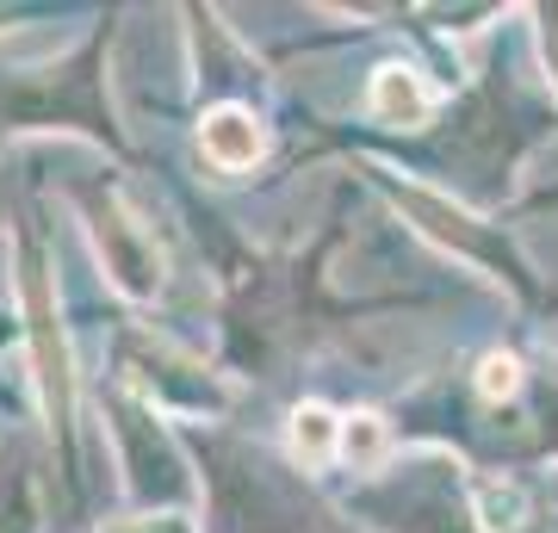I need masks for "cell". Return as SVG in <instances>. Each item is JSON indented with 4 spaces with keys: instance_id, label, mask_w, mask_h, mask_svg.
Instances as JSON below:
<instances>
[{
    "instance_id": "obj_1",
    "label": "cell",
    "mask_w": 558,
    "mask_h": 533,
    "mask_svg": "<svg viewBox=\"0 0 558 533\" xmlns=\"http://www.w3.org/2000/svg\"><path fill=\"white\" fill-rule=\"evenodd\" d=\"M521 20L527 13H502L484 32V57L465 69V81L447 94L440 119L422 137H354L341 124L311 119L317 143L385 161V168H403V174L428 180L440 193L465 198L472 211L502 218V205L515 198L521 161L534 156L546 137H558V94L546 81V69H539L534 32Z\"/></svg>"
},
{
    "instance_id": "obj_2",
    "label": "cell",
    "mask_w": 558,
    "mask_h": 533,
    "mask_svg": "<svg viewBox=\"0 0 558 533\" xmlns=\"http://www.w3.org/2000/svg\"><path fill=\"white\" fill-rule=\"evenodd\" d=\"M124 7H106L62 57L50 62H7L0 69V137L7 149L25 143H87L106 161L137 168V143L124 137L112 106V44H119Z\"/></svg>"
},
{
    "instance_id": "obj_3",
    "label": "cell",
    "mask_w": 558,
    "mask_h": 533,
    "mask_svg": "<svg viewBox=\"0 0 558 533\" xmlns=\"http://www.w3.org/2000/svg\"><path fill=\"white\" fill-rule=\"evenodd\" d=\"M205 477V533H366L336 509L329 484L299 472L286 447L218 428H186Z\"/></svg>"
},
{
    "instance_id": "obj_4",
    "label": "cell",
    "mask_w": 558,
    "mask_h": 533,
    "mask_svg": "<svg viewBox=\"0 0 558 533\" xmlns=\"http://www.w3.org/2000/svg\"><path fill=\"white\" fill-rule=\"evenodd\" d=\"M62 174H50V186L62 193V205L75 211L81 237L100 261V279L131 304V311H156L174 279V255H168V230L143 205V193L131 186L124 161H75V143H57Z\"/></svg>"
},
{
    "instance_id": "obj_5",
    "label": "cell",
    "mask_w": 558,
    "mask_h": 533,
    "mask_svg": "<svg viewBox=\"0 0 558 533\" xmlns=\"http://www.w3.org/2000/svg\"><path fill=\"white\" fill-rule=\"evenodd\" d=\"M354 174L366 180V186H373L391 211H398L410 237H422L428 249H440V255L465 261L472 274H484L490 286H502V292L515 298L527 316H558V292L539 279V267L527 261V249L515 242V230H509L502 218L472 211L465 198L440 193V186H428V180H416V174H403V168H385V161L354 156Z\"/></svg>"
},
{
    "instance_id": "obj_6",
    "label": "cell",
    "mask_w": 558,
    "mask_h": 533,
    "mask_svg": "<svg viewBox=\"0 0 558 533\" xmlns=\"http://www.w3.org/2000/svg\"><path fill=\"white\" fill-rule=\"evenodd\" d=\"M329 496L366 533H490L478 509V472L447 447H403L385 472L329 484Z\"/></svg>"
},
{
    "instance_id": "obj_7",
    "label": "cell",
    "mask_w": 558,
    "mask_h": 533,
    "mask_svg": "<svg viewBox=\"0 0 558 533\" xmlns=\"http://www.w3.org/2000/svg\"><path fill=\"white\" fill-rule=\"evenodd\" d=\"M106 378L137 391L143 403H156L161 415H174L180 428H218L242 403V378L193 354L180 336H168L161 323H143V311L119 304L106 316Z\"/></svg>"
},
{
    "instance_id": "obj_8",
    "label": "cell",
    "mask_w": 558,
    "mask_h": 533,
    "mask_svg": "<svg viewBox=\"0 0 558 533\" xmlns=\"http://www.w3.org/2000/svg\"><path fill=\"white\" fill-rule=\"evenodd\" d=\"M94 403H100V428L112 435L124 509H137V514H205L199 459H193L186 428H180L174 415H161L156 403H143L137 391H124L112 378L94 385Z\"/></svg>"
},
{
    "instance_id": "obj_9",
    "label": "cell",
    "mask_w": 558,
    "mask_h": 533,
    "mask_svg": "<svg viewBox=\"0 0 558 533\" xmlns=\"http://www.w3.org/2000/svg\"><path fill=\"white\" fill-rule=\"evenodd\" d=\"M459 81L447 69H428L416 57H385L366 69L360 87V124H341L354 137H422L440 119V106Z\"/></svg>"
},
{
    "instance_id": "obj_10",
    "label": "cell",
    "mask_w": 558,
    "mask_h": 533,
    "mask_svg": "<svg viewBox=\"0 0 558 533\" xmlns=\"http://www.w3.org/2000/svg\"><path fill=\"white\" fill-rule=\"evenodd\" d=\"M193 149L218 180L255 174L274 156V106H248V99H223V106H199L193 119Z\"/></svg>"
},
{
    "instance_id": "obj_11",
    "label": "cell",
    "mask_w": 558,
    "mask_h": 533,
    "mask_svg": "<svg viewBox=\"0 0 558 533\" xmlns=\"http://www.w3.org/2000/svg\"><path fill=\"white\" fill-rule=\"evenodd\" d=\"M50 447L7 428L0 435V533H44L50 528Z\"/></svg>"
},
{
    "instance_id": "obj_12",
    "label": "cell",
    "mask_w": 558,
    "mask_h": 533,
    "mask_svg": "<svg viewBox=\"0 0 558 533\" xmlns=\"http://www.w3.org/2000/svg\"><path fill=\"white\" fill-rule=\"evenodd\" d=\"M341 415L336 403H323V397H299L292 410H286V459L299 465V472H311L323 484V477L336 472V453H341Z\"/></svg>"
},
{
    "instance_id": "obj_13",
    "label": "cell",
    "mask_w": 558,
    "mask_h": 533,
    "mask_svg": "<svg viewBox=\"0 0 558 533\" xmlns=\"http://www.w3.org/2000/svg\"><path fill=\"white\" fill-rule=\"evenodd\" d=\"M38 149L44 143H25V149H7V156H0V237L20 230L25 193L38 186Z\"/></svg>"
},
{
    "instance_id": "obj_14",
    "label": "cell",
    "mask_w": 558,
    "mask_h": 533,
    "mask_svg": "<svg viewBox=\"0 0 558 533\" xmlns=\"http://www.w3.org/2000/svg\"><path fill=\"white\" fill-rule=\"evenodd\" d=\"M94 533H205V514H137L124 509L112 521H100Z\"/></svg>"
},
{
    "instance_id": "obj_15",
    "label": "cell",
    "mask_w": 558,
    "mask_h": 533,
    "mask_svg": "<svg viewBox=\"0 0 558 533\" xmlns=\"http://www.w3.org/2000/svg\"><path fill=\"white\" fill-rule=\"evenodd\" d=\"M527 32H534V50H539V69H546V81H553L558 94V7H527Z\"/></svg>"
},
{
    "instance_id": "obj_16",
    "label": "cell",
    "mask_w": 558,
    "mask_h": 533,
    "mask_svg": "<svg viewBox=\"0 0 558 533\" xmlns=\"http://www.w3.org/2000/svg\"><path fill=\"white\" fill-rule=\"evenodd\" d=\"M32 20H57V7H0V32H13V25H32Z\"/></svg>"
},
{
    "instance_id": "obj_17",
    "label": "cell",
    "mask_w": 558,
    "mask_h": 533,
    "mask_svg": "<svg viewBox=\"0 0 558 533\" xmlns=\"http://www.w3.org/2000/svg\"><path fill=\"white\" fill-rule=\"evenodd\" d=\"M25 341V323H20V304H0V354Z\"/></svg>"
},
{
    "instance_id": "obj_18",
    "label": "cell",
    "mask_w": 558,
    "mask_h": 533,
    "mask_svg": "<svg viewBox=\"0 0 558 533\" xmlns=\"http://www.w3.org/2000/svg\"><path fill=\"white\" fill-rule=\"evenodd\" d=\"M515 533H558V502H539V509L527 514Z\"/></svg>"
}]
</instances>
